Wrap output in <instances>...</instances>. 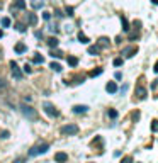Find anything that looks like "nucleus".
Masks as SVG:
<instances>
[{"instance_id":"10","label":"nucleus","mask_w":158,"mask_h":163,"mask_svg":"<svg viewBox=\"0 0 158 163\" xmlns=\"http://www.w3.org/2000/svg\"><path fill=\"white\" fill-rule=\"evenodd\" d=\"M14 49H15V53H17V55H22V53H26V51H27V46H26L24 43H17Z\"/></svg>"},{"instance_id":"43","label":"nucleus","mask_w":158,"mask_h":163,"mask_svg":"<svg viewBox=\"0 0 158 163\" xmlns=\"http://www.w3.org/2000/svg\"><path fill=\"white\" fill-rule=\"evenodd\" d=\"M0 38H3V31H0Z\"/></svg>"},{"instance_id":"33","label":"nucleus","mask_w":158,"mask_h":163,"mask_svg":"<svg viewBox=\"0 0 158 163\" xmlns=\"http://www.w3.org/2000/svg\"><path fill=\"white\" fill-rule=\"evenodd\" d=\"M139 115H141V114H139V111H136V112H133V115H131V117H133V121H138Z\"/></svg>"},{"instance_id":"19","label":"nucleus","mask_w":158,"mask_h":163,"mask_svg":"<svg viewBox=\"0 0 158 163\" xmlns=\"http://www.w3.org/2000/svg\"><path fill=\"white\" fill-rule=\"evenodd\" d=\"M50 68L53 70V71H56V73H59V71L63 70V68H61V65H59V63H55V61H53V63L50 65Z\"/></svg>"},{"instance_id":"39","label":"nucleus","mask_w":158,"mask_h":163,"mask_svg":"<svg viewBox=\"0 0 158 163\" xmlns=\"http://www.w3.org/2000/svg\"><path fill=\"white\" fill-rule=\"evenodd\" d=\"M66 14L71 17V15H73V7H66Z\"/></svg>"},{"instance_id":"20","label":"nucleus","mask_w":158,"mask_h":163,"mask_svg":"<svg viewBox=\"0 0 158 163\" xmlns=\"http://www.w3.org/2000/svg\"><path fill=\"white\" fill-rule=\"evenodd\" d=\"M58 43H59V41L56 38H50V39H48V46H50V48H56Z\"/></svg>"},{"instance_id":"15","label":"nucleus","mask_w":158,"mask_h":163,"mask_svg":"<svg viewBox=\"0 0 158 163\" xmlns=\"http://www.w3.org/2000/svg\"><path fill=\"white\" fill-rule=\"evenodd\" d=\"M31 5H32V9H41L44 5V0H32Z\"/></svg>"},{"instance_id":"42","label":"nucleus","mask_w":158,"mask_h":163,"mask_svg":"<svg viewBox=\"0 0 158 163\" xmlns=\"http://www.w3.org/2000/svg\"><path fill=\"white\" fill-rule=\"evenodd\" d=\"M151 2H153V3H155V5H158V0H151Z\"/></svg>"},{"instance_id":"23","label":"nucleus","mask_w":158,"mask_h":163,"mask_svg":"<svg viewBox=\"0 0 158 163\" xmlns=\"http://www.w3.org/2000/svg\"><path fill=\"white\" fill-rule=\"evenodd\" d=\"M107 115L110 117V119H116V117H117V111H116V109H109Z\"/></svg>"},{"instance_id":"35","label":"nucleus","mask_w":158,"mask_h":163,"mask_svg":"<svg viewBox=\"0 0 158 163\" xmlns=\"http://www.w3.org/2000/svg\"><path fill=\"white\" fill-rule=\"evenodd\" d=\"M0 138H2V139H7V138H9V131H2V133H0Z\"/></svg>"},{"instance_id":"18","label":"nucleus","mask_w":158,"mask_h":163,"mask_svg":"<svg viewBox=\"0 0 158 163\" xmlns=\"http://www.w3.org/2000/svg\"><path fill=\"white\" fill-rule=\"evenodd\" d=\"M78 41L82 43V44H89V41H90V39L87 38V36H85L83 32H78Z\"/></svg>"},{"instance_id":"13","label":"nucleus","mask_w":158,"mask_h":163,"mask_svg":"<svg viewBox=\"0 0 158 163\" xmlns=\"http://www.w3.org/2000/svg\"><path fill=\"white\" fill-rule=\"evenodd\" d=\"M87 111H89L87 106H75L73 107V112H75V114H83V112H87Z\"/></svg>"},{"instance_id":"34","label":"nucleus","mask_w":158,"mask_h":163,"mask_svg":"<svg viewBox=\"0 0 158 163\" xmlns=\"http://www.w3.org/2000/svg\"><path fill=\"white\" fill-rule=\"evenodd\" d=\"M3 88H7V82L0 78V90H3Z\"/></svg>"},{"instance_id":"8","label":"nucleus","mask_w":158,"mask_h":163,"mask_svg":"<svg viewBox=\"0 0 158 163\" xmlns=\"http://www.w3.org/2000/svg\"><path fill=\"white\" fill-rule=\"evenodd\" d=\"M55 162H56V163H65V162H68V155L63 153V151H59V153L55 155Z\"/></svg>"},{"instance_id":"32","label":"nucleus","mask_w":158,"mask_h":163,"mask_svg":"<svg viewBox=\"0 0 158 163\" xmlns=\"http://www.w3.org/2000/svg\"><path fill=\"white\" fill-rule=\"evenodd\" d=\"M121 163H133V158H131V156H124V158L121 160Z\"/></svg>"},{"instance_id":"21","label":"nucleus","mask_w":158,"mask_h":163,"mask_svg":"<svg viewBox=\"0 0 158 163\" xmlns=\"http://www.w3.org/2000/svg\"><path fill=\"white\" fill-rule=\"evenodd\" d=\"M73 80H75V82H71V85H78V83H83V82H85V77H83V75H82V77H75L73 78Z\"/></svg>"},{"instance_id":"26","label":"nucleus","mask_w":158,"mask_h":163,"mask_svg":"<svg viewBox=\"0 0 158 163\" xmlns=\"http://www.w3.org/2000/svg\"><path fill=\"white\" fill-rule=\"evenodd\" d=\"M99 75H102V68H97V70L90 71V77H99Z\"/></svg>"},{"instance_id":"40","label":"nucleus","mask_w":158,"mask_h":163,"mask_svg":"<svg viewBox=\"0 0 158 163\" xmlns=\"http://www.w3.org/2000/svg\"><path fill=\"white\" fill-rule=\"evenodd\" d=\"M50 31L51 32H58V27L56 26H50Z\"/></svg>"},{"instance_id":"4","label":"nucleus","mask_w":158,"mask_h":163,"mask_svg":"<svg viewBox=\"0 0 158 163\" xmlns=\"http://www.w3.org/2000/svg\"><path fill=\"white\" fill-rule=\"evenodd\" d=\"M43 107H44V112L50 115V117H58V115H59L58 109L53 106L51 102H44V104H43Z\"/></svg>"},{"instance_id":"44","label":"nucleus","mask_w":158,"mask_h":163,"mask_svg":"<svg viewBox=\"0 0 158 163\" xmlns=\"http://www.w3.org/2000/svg\"><path fill=\"white\" fill-rule=\"evenodd\" d=\"M0 58H2V51H0Z\"/></svg>"},{"instance_id":"11","label":"nucleus","mask_w":158,"mask_h":163,"mask_svg":"<svg viewBox=\"0 0 158 163\" xmlns=\"http://www.w3.org/2000/svg\"><path fill=\"white\" fill-rule=\"evenodd\" d=\"M106 90H107L109 94H116V92H117V85H116V82H109L107 85H106Z\"/></svg>"},{"instance_id":"2","label":"nucleus","mask_w":158,"mask_h":163,"mask_svg":"<svg viewBox=\"0 0 158 163\" xmlns=\"http://www.w3.org/2000/svg\"><path fill=\"white\" fill-rule=\"evenodd\" d=\"M50 150V144L48 143H41V144H36V146H32L29 150V156H38V155H43V153H46Z\"/></svg>"},{"instance_id":"28","label":"nucleus","mask_w":158,"mask_h":163,"mask_svg":"<svg viewBox=\"0 0 158 163\" xmlns=\"http://www.w3.org/2000/svg\"><path fill=\"white\" fill-rule=\"evenodd\" d=\"M22 70H24V73H27V75H29V73H32V68H31V65H27V63L24 65V68H22Z\"/></svg>"},{"instance_id":"14","label":"nucleus","mask_w":158,"mask_h":163,"mask_svg":"<svg viewBox=\"0 0 158 163\" xmlns=\"http://www.w3.org/2000/svg\"><path fill=\"white\" fill-rule=\"evenodd\" d=\"M121 24H122V31H126V32H128L129 29V22H128V19H126V17H124V15H121Z\"/></svg>"},{"instance_id":"41","label":"nucleus","mask_w":158,"mask_h":163,"mask_svg":"<svg viewBox=\"0 0 158 163\" xmlns=\"http://www.w3.org/2000/svg\"><path fill=\"white\" fill-rule=\"evenodd\" d=\"M153 70H155V73H158V59H157V63H155V68H153Z\"/></svg>"},{"instance_id":"31","label":"nucleus","mask_w":158,"mask_h":163,"mask_svg":"<svg viewBox=\"0 0 158 163\" xmlns=\"http://www.w3.org/2000/svg\"><path fill=\"white\" fill-rule=\"evenodd\" d=\"M151 131H158V121H157V119L151 122Z\"/></svg>"},{"instance_id":"17","label":"nucleus","mask_w":158,"mask_h":163,"mask_svg":"<svg viewBox=\"0 0 158 163\" xmlns=\"http://www.w3.org/2000/svg\"><path fill=\"white\" fill-rule=\"evenodd\" d=\"M66 61H68L70 66H77V65H78V58H75V56H68Z\"/></svg>"},{"instance_id":"25","label":"nucleus","mask_w":158,"mask_h":163,"mask_svg":"<svg viewBox=\"0 0 158 163\" xmlns=\"http://www.w3.org/2000/svg\"><path fill=\"white\" fill-rule=\"evenodd\" d=\"M99 46H102V48L109 46V39H107V38H100V39H99Z\"/></svg>"},{"instance_id":"1","label":"nucleus","mask_w":158,"mask_h":163,"mask_svg":"<svg viewBox=\"0 0 158 163\" xmlns=\"http://www.w3.org/2000/svg\"><path fill=\"white\" fill-rule=\"evenodd\" d=\"M20 112H22V115L24 117H27L29 121H38V112H36V109H32L31 106H26V104H22L20 106Z\"/></svg>"},{"instance_id":"3","label":"nucleus","mask_w":158,"mask_h":163,"mask_svg":"<svg viewBox=\"0 0 158 163\" xmlns=\"http://www.w3.org/2000/svg\"><path fill=\"white\" fill-rule=\"evenodd\" d=\"M78 133V126L77 124H66L61 127V134L63 136H73Z\"/></svg>"},{"instance_id":"38","label":"nucleus","mask_w":158,"mask_h":163,"mask_svg":"<svg viewBox=\"0 0 158 163\" xmlns=\"http://www.w3.org/2000/svg\"><path fill=\"white\" fill-rule=\"evenodd\" d=\"M55 15H56V17H58V19H61V17H63V14H61V10H55Z\"/></svg>"},{"instance_id":"30","label":"nucleus","mask_w":158,"mask_h":163,"mask_svg":"<svg viewBox=\"0 0 158 163\" xmlns=\"http://www.w3.org/2000/svg\"><path fill=\"white\" fill-rule=\"evenodd\" d=\"M15 27H17V31H19V32H26V26H24V24H17Z\"/></svg>"},{"instance_id":"36","label":"nucleus","mask_w":158,"mask_h":163,"mask_svg":"<svg viewBox=\"0 0 158 163\" xmlns=\"http://www.w3.org/2000/svg\"><path fill=\"white\" fill-rule=\"evenodd\" d=\"M50 17H51V12H43V19L44 20H50Z\"/></svg>"},{"instance_id":"7","label":"nucleus","mask_w":158,"mask_h":163,"mask_svg":"<svg viewBox=\"0 0 158 163\" xmlns=\"http://www.w3.org/2000/svg\"><path fill=\"white\" fill-rule=\"evenodd\" d=\"M136 51H138V48H136V46H129V48H124V49H122V53H121V55H124L126 58H131L133 55H136Z\"/></svg>"},{"instance_id":"22","label":"nucleus","mask_w":158,"mask_h":163,"mask_svg":"<svg viewBox=\"0 0 158 163\" xmlns=\"http://www.w3.org/2000/svg\"><path fill=\"white\" fill-rule=\"evenodd\" d=\"M51 56L53 58H63V53H61V51H58V49H51Z\"/></svg>"},{"instance_id":"16","label":"nucleus","mask_w":158,"mask_h":163,"mask_svg":"<svg viewBox=\"0 0 158 163\" xmlns=\"http://www.w3.org/2000/svg\"><path fill=\"white\" fill-rule=\"evenodd\" d=\"M99 53H100V46H99V44L90 46V48H89V55H99Z\"/></svg>"},{"instance_id":"24","label":"nucleus","mask_w":158,"mask_h":163,"mask_svg":"<svg viewBox=\"0 0 158 163\" xmlns=\"http://www.w3.org/2000/svg\"><path fill=\"white\" fill-rule=\"evenodd\" d=\"M32 61H34V63H38V65H43V61H44V58L41 56V55H34V58H32Z\"/></svg>"},{"instance_id":"27","label":"nucleus","mask_w":158,"mask_h":163,"mask_svg":"<svg viewBox=\"0 0 158 163\" xmlns=\"http://www.w3.org/2000/svg\"><path fill=\"white\" fill-rule=\"evenodd\" d=\"M2 26H3V27H9V26H10V19H9V17H2Z\"/></svg>"},{"instance_id":"37","label":"nucleus","mask_w":158,"mask_h":163,"mask_svg":"<svg viewBox=\"0 0 158 163\" xmlns=\"http://www.w3.org/2000/svg\"><path fill=\"white\" fill-rule=\"evenodd\" d=\"M24 162H26V158H22V156H20V158H15L12 163H24Z\"/></svg>"},{"instance_id":"9","label":"nucleus","mask_w":158,"mask_h":163,"mask_svg":"<svg viewBox=\"0 0 158 163\" xmlns=\"http://www.w3.org/2000/svg\"><path fill=\"white\" fill-rule=\"evenodd\" d=\"M136 97L139 100H145L146 99V88L145 87H136Z\"/></svg>"},{"instance_id":"6","label":"nucleus","mask_w":158,"mask_h":163,"mask_svg":"<svg viewBox=\"0 0 158 163\" xmlns=\"http://www.w3.org/2000/svg\"><path fill=\"white\" fill-rule=\"evenodd\" d=\"M24 9H26V2L24 0H15V3H12V7H10V12L15 14L17 10H24Z\"/></svg>"},{"instance_id":"12","label":"nucleus","mask_w":158,"mask_h":163,"mask_svg":"<svg viewBox=\"0 0 158 163\" xmlns=\"http://www.w3.org/2000/svg\"><path fill=\"white\" fill-rule=\"evenodd\" d=\"M27 22H29V26H36V22H38V17H36V14H32V12H27Z\"/></svg>"},{"instance_id":"29","label":"nucleus","mask_w":158,"mask_h":163,"mask_svg":"<svg viewBox=\"0 0 158 163\" xmlns=\"http://www.w3.org/2000/svg\"><path fill=\"white\" fill-rule=\"evenodd\" d=\"M112 63H114V66H121V65H122V58H116Z\"/></svg>"},{"instance_id":"5","label":"nucleus","mask_w":158,"mask_h":163,"mask_svg":"<svg viewBox=\"0 0 158 163\" xmlns=\"http://www.w3.org/2000/svg\"><path fill=\"white\" fill-rule=\"evenodd\" d=\"M10 70H12V75H14L15 80H20V78H22V71H20L19 65H17L15 61H10Z\"/></svg>"}]
</instances>
